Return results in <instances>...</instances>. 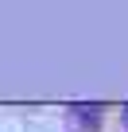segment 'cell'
<instances>
[{
	"label": "cell",
	"mask_w": 128,
	"mask_h": 132,
	"mask_svg": "<svg viewBox=\"0 0 128 132\" xmlns=\"http://www.w3.org/2000/svg\"><path fill=\"white\" fill-rule=\"evenodd\" d=\"M101 105H66V128L70 132H97L101 128Z\"/></svg>",
	"instance_id": "1"
},
{
	"label": "cell",
	"mask_w": 128,
	"mask_h": 132,
	"mask_svg": "<svg viewBox=\"0 0 128 132\" xmlns=\"http://www.w3.org/2000/svg\"><path fill=\"white\" fill-rule=\"evenodd\" d=\"M120 120H124V128H128V105H124V109H120Z\"/></svg>",
	"instance_id": "2"
}]
</instances>
